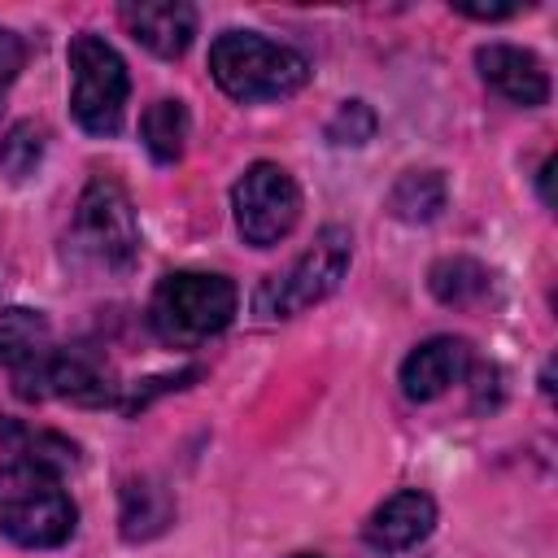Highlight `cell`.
I'll return each instance as SVG.
<instances>
[{"instance_id": "cell-1", "label": "cell", "mask_w": 558, "mask_h": 558, "mask_svg": "<svg viewBox=\"0 0 558 558\" xmlns=\"http://www.w3.org/2000/svg\"><path fill=\"white\" fill-rule=\"evenodd\" d=\"M209 74L231 100H283L305 87L310 65L296 48L275 44L253 31H227L209 48Z\"/></svg>"}, {"instance_id": "cell-2", "label": "cell", "mask_w": 558, "mask_h": 558, "mask_svg": "<svg viewBox=\"0 0 558 558\" xmlns=\"http://www.w3.org/2000/svg\"><path fill=\"white\" fill-rule=\"evenodd\" d=\"M0 532L22 549H52L74 532V501L39 462L0 466Z\"/></svg>"}, {"instance_id": "cell-3", "label": "cell", "mask_w": 558, "mask_h": 558, "mask_svg": "<svg viewBox=\"0 0 558 558\" xmlns=\"http://www.w3.org/2000/svg\"><path fill=\"white\" fill-rule=\"evenodd\" d=\"M70 253L105 275H126L140 257V222L131 209V196L118 179L96 174L74 209L70 222Z\"/></svg>"}, {"instance_id": "cell-4", "label": "cell", "mask_w": 558, "mask_h": 558, "mask_svg": "<svg viewBox=\"0 0 558 558\" xmlns=\"http://www.w3.org/2000/svg\"><path fill=\"white\" fill-rule=\"evenodd\" d=\"M235 283L209 270H174L157 283L148 318L166 344H201L235 318Z\"/></svg>"}, {"instance_id": "cell-5", "label": "cell", "mask_w": 558, "mask_h": 558, "mask_svg": "<svg viewBox=\"0 0 558 558\" xmlns=\"http://www.w3.org/2000/svg\"><path fill=\"white\" fill-rule=\"evenodd\" d=\"M349 257H353V235L344 227H323L314 235V244L283 275H270L257 288V314L288 318V314H301V310L318 305L323 296H331L340 288V279L349 270Z\"/></svg>"}, {"instance_id": "cell-6", "label": "cell", "mask_w": 558, "mask_h": 558, "mask_svg": "<svg viewBox=\"0 0 558 558\" xmlns=\"http://www.w3.org/2000/svg\"><path fill=\"white\" fill-rule=\"evenodd\" d=\"M131 78L122 57L100 35H78L70 44V109L74 122L92 135H118L126 113Z\"/></svg>"}, {"instance_id": "cell-7", "label": "cell", "mask_w": 558, "mask_h": 558, "mask_svg": "<svg viewBox=\"0 0 558 558\" xmlns=\"http://www.w3.org/2000/svg\"><path fill=\"white\" fill-rule=\"evenodd\" d=\"M231 209H235V227L253 248H270L279 244L296 218H301V187L296 179L275 166V161H253L235 187H231Z\"/></svg>"}, {"instance_id": "cell-8", "label": "cell", "mask_w": 558, "mask_h": 558, "mask_svg": "<svg viewBox=\"0 0 558 558\" xmlns=\"http://www.w3.org/2000/svg\"><path fill=\"white\" fill-rule=\"evenodd\" d=\"M13 375L22 397H70L83 405H100L113 397L109 366L87 349H48L35 362L17 366Z\"/></svg>"}, {"instance_id": "cell-9", "label": "cell", "mask_w": 558, "mask_h": 558, "mask_svg": "<svg viewBox=\"0 0 558 558\" xmlns=\"http://www.w3.org/2000/svg\"><path fill=\"white\" fill-rule=\"evenodd\" d=\"M475 65H480V78L506 96L510 105H523V109H536L549 100V74L541 65L536 52L527 48H514V44H484L475 52Z\"/></svg>"}, {"instance_id": "cell-10", "label": "cell", "mask_w": 558, "mask_h": 558, "mask_svg": "<svg viewBox=\"0 0 558 558\" xmlns=\"http://www.w3.org/2000/svg\"><path fill=\"white\" fill-rule=\"evenodd\" d=\"M471 371V344L462 336H432L401 362V392L410 401H436Z\"/></svg>"}, {"instance_id": "cell-11", "label": "cell", "mask_w": 558, "mask_h": 558, "mask_svg": "<svg viewBox=\"0 0 558 558\" xmlns=\"http://www.w3.org/2000/svg\"><path fill=\"white\" fill-rule=\"evenodd\" d=\"M126 31L157 57H183L196 35V9L183 0H126L122 9Z\"/></svg>"}, {"instance_id": "cell-12", "label": "cell", "mask_w": 558, "mask_h": 558, "mask_svg": "<svg viewBox=\"0 0 558 558\" xmlns=\"http://www.w3.org/2000/svg\"><path fill=\"white\" fill-rule=\"evenodd\" d=\"M432 527H436V501L418 488H405V493H392L366 519V541L384 554H401V549H414L418 541H427Z\"/></svg>"}, {"instance_id": "cell-13", "label": "cell", "mask_w": 558, "mask_h": 558, "mask_svg": "<svg viewBox=\"0 0 558 558\" xmlns=\"http://www.w3.org/2000/svg\"><path fill=\"white\" fill-rule=\"evenodd\" d=\"M122 536L126 541H153L174 523V501L157 480H131L122 488Z\"/></svg>"}, {"instance_id": "cell-14", "label": "cell", "mask_w": 558, "mask_h": 558, "mask_svg": "<svg viewBox=\"0 0 558 558\" xmlns=\"http://www.w3.org/2000/svg\"><path fill=\"white\" fill-rule=\"evenodd\" d=\"M449 201V183L440 170H405L392 192H388V209L401 222H432Z\"/></svg>"}, {"instance_id": "cell-15", "label": "cell", "mask_w": 558, "mask_h": 558, "mask_svg": "<svg viewBox=\"0 0 558 558\" xmlns=\"http://www.w3.org/2000/svg\"><path fill=\"white\" fill-rule=\"evenodd\" d=\"M427 283H432V296H436L440 305H471V301L488 296L493 275H488V266H480L475 257H440V262L432 266Z\"/></svg>"}, {"instance_id": "cell-16", "label": "cell", "mask_w": 558, "mask_h": 558, "mask_svg": "<svg viewBox=\"0 0 558 558\" xmlns=\"http://www.w3.org/2000/svg\"><path fill=\"white\" fill-rule=\"evenodd\" d=\"M140 135H144V148L153 161L170 166L183 157V140H187V109L183 100H157L148 105L144 122H140Z\"/></svg>"}, {"instance_id": "cell-17", "label": "cell", "mask_w": 558, "mask_h": 558, "mask_svg": "<svg viewBox=\"0 0 558 558\" xmlns=\"http://www.w3.org/2000/svg\"><path fill=\"white\" fill-rule=\"evenodd\" d=\"M48 323L35 310H4L0 314V362H9L13 371L35 362L39 353H48Z\"/></svg>"}, {"instance_id": "cell-18", "label": "cell", "mask_w": 558, "mask_h": 558, "mask_svg": "<svg viewBox=\"0 0 558 558\" xmlns=\"http://www.w3.org/2000/svg\"><path fill=\"white\" fill-rule=\"evenodd\" d=\"M39 157H44V131H39L35 122H17V126H9V135L0 140V170L17 183V179L35 174Z\"/></svg>"}, {"instance_id": "cell-19", "label": "cell", "mask_w": 558, "mask_h": 558, "mask_svg": "<svg viewBox=\"0 0 558 558\" xmlns=\"http://www.w3.org/2000/svg\"><path fill=\"white\" fill-rule=\"evenodd\" d=\"M375 135V113H371V105H362V100H344L340 109H336V118L327 122V140L331 144H366Z\"/></svg>"}, {"instance_id": "cell-20", "label": "cell", "mask_w": 558, "mask_h": 558, "mask_svg": "<svg viewBox=\"0 0 558 558\" xmlns=\"http://www.w3.org/2000/svg\"><path fill=\"white\" fill-rule=\"evenodd\" d=\"M17 70H22V39L0 26V92L17 78Z\"/></svg>"}, {"instance_id": "cell-21", "label": "cell", "mask_w": 558, "mask_h": 558, "mask_svg": "<svg viewBox=\"0 0 558 558\" xmlns=\"http://www.w3.org/2000/svg\"><path fill=\"white\" fill-rule=\"evenodd\" d=\"M453 9L466 17H510L514 13V4H466V0H453Z\"/></svg>"}, {"instance_id": "cell-22", "label": "cell", "mask_w": 558, "mask_h": 558, "mask_svg": "<svg viewBox=\"0 0 558 558\" xmlns=\"http://www.w3.org/2000/svg\"><path fill=\"white\" fill-rule=\"evenodd\" d=\"M554 166H558L554 157L541 166V201H545V205H554V187H549V183H554Z\"/></svg>"}, {"instance_id": "cell-23", "label": "cell", "mask_w": 558, "mask_h": 558, "mask_svg": "<svg viewBox=\"0 0 558 558\" xmlns=\"http://www.w3.org/2000/svg\"><path fill=\"white\" fill-rule=\"evenodd\" d=\"M292 558H318V554H292Z\"/></svg>"}]
</instances>
